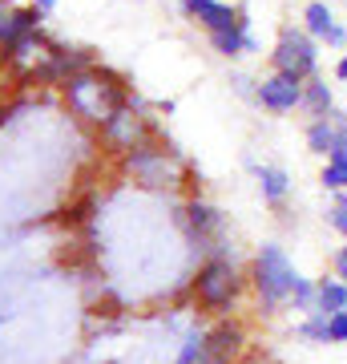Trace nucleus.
Returning a JSON list of instances; mask_svg holds the SVG:
<instances>
[{
	"label": "nucleus",
	"mask_w": 347,
	"mask_h": 364,
	"mask_svg": "<svg viewBox=\"0 0 347 364\" xmlns=\"http://www.w3.org/2000/svg\"><path fill=\"white\" fill-rule=\"evenodd\" d=\"M335 279H343V284H347V243H343V247H339V251H335Z\"/></svg>",
	"instance_id": "b1692460"
},
{
	"label": "nucleus",
	"mask_w": 347,
	"mask_h": 364,
	"mask_svg": "<svg viewBox=\"0 0 347 364\" xmlns=\"http://www.w3.org/2000/svg\"><path fill=\"white\" fill-rule=\"evenodd\" d=\"M319 186L323 191H331V195H339V191H347V166H339V162H327L319 174Z\"/></svg>",
	"instance_id": "aec40b11"
},
{
	"label": "nucleus",
	"mask_w": 347,
	"mask_h": 364,
	"mask_svg": "<svg viewBox=\"0 0 347 364\" xmlns=\"http://www.w3.org/2000/svg\"><path fill=\"white\" fill-rule=\"evenodd\" d=\"M126 166H129V174L138 178V186H178V178H182V162H178V154L170 150V146H138V150H129L126 154Z\"/></svg>",
	"instance_id": "39448f33"
},
{
	"label": "nucleus",
	"mask_w": 347,
	"mask_h": 364,
	"mask_svg": "<svg viewBox=\"0 0 347 364\" xmlns=\"http://www.w3.org/2000/svg\"><path fill=\"white\" fill-rule=\"evenodd\" d=\"M315 312L319 316H335L347 308V284L343 279H335V275H323V279H315Z\"/></svg>",
	"instance_id": "2eb2a0df"
},
{
	"label": "nucleus",
	"mask_w": 347,
	"mask_h": 364,
	"mask_svg": "<svg viewBox=\"0 0 347 364\" xmlns=\"http://www.w3.org/2000/svg\"><path fill=\"white\" fill-rule=\"evenodd\" d=\"M4 16H9V9H4V0H0V21H4Z\"/></svg>",
	"instance_id": "cd10ccee"
},
{
	"label": "nucleus",
	"mask_w": 347,
	"mask_h": 364,
	"mask_svg": "<svg viewBox=\"0 0 347 364\" xmlns=\"http://www.w3.org/2000/svg\"><path fill=\"white\" fill-rule=\"evenodd\" d=\"M327 340H331V344H347V308L327 316Z\"/></svg>",
	"instance_id": "412c9836"
},
{
	"label": "nucleus",
	"mask_w": 347,
	"mask_h": 364,
	"mask_svg": "<svg viewBox=\"0 0 347 364\" xmlns=\"http://www.w3.org/2000/svg\"><path fill=\"white\" fill-rule=\"evenodd\" d=\"M246 352V332L234 320H219V324L202 332V356L198 364H238V356Z\"/></svg>",
	"instance_id": "423d86ee"
},
{
	"label": "nucleus",
	"mask_w": 347,
	"mask_h": 364,
	"mask_svg": "<svg viewBox=\"0 0 347 364\" xmlns=\"http://www.w3.org/2000/svg\"><path fill=\"white\" fill-rule=\"evenodd\" d=\"M33 4H37V9H45V13H53V9H57V0H33Z\"/></svg>",
	"instance_id": "bb28decb"
},
{
	"label": "nucleus",
	"mask_w": 347,
	"mask_h": 364,
	"mask_svg": "<svg viewBox=\"0 0 347 364\" xmlns=\"http://www.w3.org/2000/svg\"><path fill=\"white\" fill-rule=\"evenodd\" d=\"M327 162H339V166H347V138H339V142H335V150L327 154Z\"/></svg>",
	"instance_id": "393cba45"
},
{
	"label": "nucleus",
	"mask_w": 347,
	"mask_h": 364,
	"mask_svg": "<svg viewBox=\"0 0 347 364\" xmlns=\"http://www.w3.org/2000/svg\"><path fill=\"white\" fill-rule=\"evenodd\" d=\"M335 81H347V53H339V61H335Z\"/></svg>",
	"instance_id": "a878e982"
},
{
	"label": "nucleus",
	"mask_w": 347,
	"mask_h": 364,
	"mask_svg": "<svg viewBox=\"0 0 347 364\" xmlns=\"http://www.w3.org/2000/svg\"><path fill=\"white\" fill-rule=\"evenodd\" d=\"M335 142H339V126H335V117L327 114V117H311L307 122V150L311 154H331L335 150Z\"/></svg>",
	"instance_id": "dca6fc26"
},
{
	"label": "nucleus",
	"mask_w": 347,
	"mask_h": 364,
	"mask_svg": "<svg viewBox=\"0 0 347 364\" xmlns=\"http://www.w3.org/2000/svg\"><path fill=\"white\" fill-rule=\"evenodd\" d=\"M186 223H190V231L198 235V243H206V239L222 235V227H226L222 210L210 207V203H202V198H190V203H186Z\"/></svg>",
	"instance_id": "f8f14e48"
},
{
	"label": "nucleus",
	"mask_w": 347,
	"mask_h": 364,
	"mask_svg": "<svg viewBox=\"0 0 347 364\" xmlns=\"http://www.w3.org/2000/svg\"><path fill=\"white\" fill-rule=\"evenodd\" d=\"M243 296V275L234 267L231 259H206L194 275V304L202 308V312H226L234 299Z\"/></svg>",
	"instance_id": "20e7f679"
},
{
	"label": "nucleus",
	"mask_w": 347,
	"mask_h": 364,
	"mask_svg": "<svg viewBox=\"0 0 347 364\" xmlns=\"http://www.w3.org/2000/svg\"><path fill=\"white\" fill-rule=\"evenodd\" d=\"M315 291H319V287H315V279H299L287 308H291V312H299V316H311V312H315Z\"/></svg>",
	"instance_id": "6ab92c4d"
},
{
	"label": "nucleus",
	"mask_w": 347,
	"mask_h": 364,
	"mask_svg": "<svg viewBox=\"0 0 347 364\" xmlns=\"http://www.w3.org/2000/svg\"><path fill=\"white\" fill-rule=\"evenodd\" d=\"M65 97H69V109L77 117H85V122H93V126H105L117 109L129 105V90L109 69H97V65H89L85 73L65 81Z\"/></svg>",
	"instance_id": "f257e3e1"
},
{
	"label": "nucleus",
	"mask_w": 347,
	"mask_h": 364,
	"mask_svg": "<svg viewBox=\"0 0 347 364\" xmlns=\"http://www.w3.org/2000/svg\"><path fill=\"white\" fill-rule=\"evenodd\" d=\"M198 356H202V332H190V336H186V344H182L178 364H198Z\"/></svg>",
	"instance_id": "4be33fe9"
},
{
	"label": "nucleus",
	"mask_w": 347,
	"mask_h": 364,
	"mask_svg": "<svg viewBox=\"0 0 347 364\" xmlns=\"http://www.w3.org/2000/svg\"><path fill=\"white\" fill-rule=\"evenodd\" d=\"M182 9H186V16L198 21L206 33H222V28L238 25V16H243L234 4H222V0H182Z\"/></svg>",
	"instance_id": "1a4fd4ad"
},
{
	"label": "nucleus",
	"mask_w": 347,
	"mask_h": 364,
	"mask_svg": "<svg viewBox=\"0 0 347 364\" xmlns=\"http://www.w3.org/2000/svg\"><path fill=\"white\" fill-rule=\"evenodd\" d=\"M299 109L307 117H327L335 109V93H331V85L323 77H311V81H303V102H299Z\"/></svg>",
	"instance_id": "4468645a"
},
{
	"label": "nucleus",
	"mask_w": 347,
	"mask_h": 364,
	"mask_svg": "<svg viewBox=\"0 0 347 364\" xmlns=\"http://www.w3.org/2000/svg\"><path fill=\"white\" fill-rule=\"evenodd\" d=\"M319 45H327V49H335V53H347V25H339V21H335L331 33H327Z\"/></svg>",
	"instance_id": "5701e85b"
},
{
	"label": "nucleus",
	"mask_w": 347,
	"mask_h": 364,
	"mask_svg": "<svg viewBox=\"0 0 347 364\" xmlns=\"http://www.w3.org/2000/svg\"><path fill=\"white\" fill-rule=\"evenodd\" d=\"M331 25H335V9L327 4V0H307V4H303V28H307L315 41L327 37Z\"/></svg>",
	"instance_id": "f3484780"
},
{
	"label": "nucleus",
	"mask_w": 347,
	"mask_h": 364,
	"mask_svg": "<svg viewBox=\"0 0 347 364\" xmlns=\"http://www.w3.org/2000/svg\"><path fill=\"white\" fill-rule=\"evenodd\" d=\"M299 279H303L299 267L291 263V255H287L279 243H263V247L255 251V263H250V284H255L258 308H263L267 316H275L279 308L291 304V291H295Z\"/></svg>",
	"instance_id": "f03ea898"
},
{
	"label": "nucleus",
	"mask_w": 347,
	"mask_h": 364,
	"mask_svg": "<svg viewBox=\"0 0 347 364\" xmlns=\"http://www.w3.org/2000/svg\"><path fill=\"white\" fill-rule=\"evenodd\" d=\"M210 45H214V53L219 57H243V53H258V41L250 37V21L246 16H238V25L222 28V33H210Z\"/></svg>",
	"instance_id": "9d476101"
},
{
	"label": "nucleus",
	"mask_w": 347,
	"mask_h": 364,
	"mask_svg": "<svg viewBox=\"0 0 347 364\" xmlns=\"http://www.w3.org/2000/svg\"><path fill=\"white\" fill-rule=\"evenodd\" d=\"M255 178L258 191H263V203H270V207H279L291 195V174L283 166H255Z\"/></svg>",
	"instance_id": "ddd939ff"
},
{
	"label": "nucleus",
	"mask_w": 347,
	"mask_h": 364,
	"mask_svg": "<svg viewBox=\"0 0 347 364\" xmlns=\"http://www.w3.org/2000/svg\"><path fill=\"white\" fill-rule=\"evenodd\" d=\"M295 336L303 340V344H331V340H327V316H319V312L303 316L295 324Z\"/></svg>",
	"instance_id": "a211bd4d"
},
{
	"label": "nucleus",
	"mask_w": 347,
	"mask_h": 364,
	"mask_svg": "<svg viewBox=\"0 0 347 364\" xmlns=\"http://www.w3.org/2000/svg\"><path fill=\"white\" fill-rule=\"evenodd\" d=\"M40 21H45V9H37V4H28V9H13V13L0 21V49H9V45H16L21 37L37 33Z\"/></svg>",
	"instance_id": "9b49d317"
},
{
	"label": "nucleus",
	"mask_w": 347,
	"mask_h": 364,
	"mask_svg": "<svg viewBox=\"0 0 347 364\" xmlns=\"http://www.w3.org/2000/svg\"><path fill=\"white\" fill-rule=\"evenodd\" d=\"M255 102L263 105L267 114H291V109H299V102H303V81L270 69L267 77L255 85Z\"/></svg>",
	"instance_id": "0eeeda50"
},
{
	"label": "nucleus",
	"mask_w": 347,
	"mask_h": 364,
	"mask_svg": "<svg viewBox=\"0 0 347 364\" xmlns=\"http://www.w3.org/2000/svg\"><path fill=\"white\" fill-rule=\"evenodd\" d=\"M101 134H105V142L109 146H117V150H138V146H145V138L154 134V126L145 122L142 114H133V97H129V105L126 109H117L109 122L101 126Z\"/></svg>",
	"instance_id": "6e6552de"
},
{
	"label": "nucleus",
	"mask_w": 347,
	"mask_h": 364,
	"mask_svg": "<svg viewBox=\"0 0 347 364\" xmlns=\"http://www.w3.org/2000/svg\"><path fill=\"white\" fill-rule=\"evenodd\" d=\"M270 69L287 73L295 81H311L319 73V41L311 37L303 25H283L275 49H270Z\"/></svg>",
	"instance_id": "7ed1b4c3"
}]
</instances>
